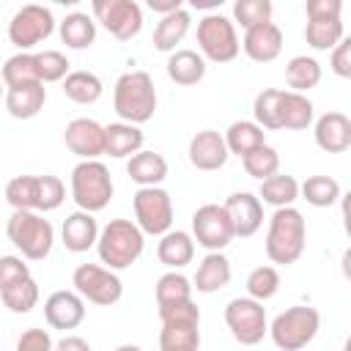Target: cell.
Wrapping results in <instances>:
<instances>
[{
  "mask_svg": "<svg viewBox=\"0 0 351 351\" xmlns=\"http://www.w3.org/2000/svg\"><path fill=\"white\" fill-rule=\"evenodd\" d=\"M222 140L228 145V154H236L244 159L250 151H255L258 145L266 143V132L255 121H233L228 126V132L222 134Z\"/></svg>",
  "mask_w": 351,
  "mask_h": 351,
  "instance_id": "obj_30",
  "label": "cell"
},
{
  "mask_svg": "<svg viewBox=\"0 0 351 351\" xmlns=\"http://www.w3.org/2000/svg\"><path fill=\"white\" fill-rule=\"evenodd\" d=\"M280 291V271L274 266H255L247 277V293L255 302H266Z\"/></svg>",
  "mask_w": 351,
  "mask_h": 351,
  "instance_id": "obj_44",
  "label": "cell"
},
{
  "mask_svg": "<svg viewBox=\"0 0 351 351\" xmlns=\"http://www.w3.org/2000/svg\"><path fill=\"white\" fill-rule=\"evenodd\" d=\"M343 3L340 0H307V19H332L340 16Z\"/></svg>",
  "mask_w": 351,
  "mask_h": 351,
  "instance_id": "obj_50",
  "label": "cell"
},
{
  "mask_svg": "<svg viewBox=\"0 0 351 351\" xmlns=\"http://www.w3.org/2000/svg\"><path fill=\"white\" fill-rule=\"evenodd\" d=\"M5 88H19V85H30L38 82L36 77V63L30 52H16L3 63V74H0Z\"/></svg>",
  "mask_w": 351,
  "mask_h": 351,
  "instance_id": "obj_40",
  "label": "cell"
},
{
  "mask_svg": "<svg viewBox=\"0 0 351 351\" xmlns=\"http://www.w3.org/2000/svg\"><path fill=\"white\" fill-rule=\"evenodd\" d=\"M343 38H346V30H343L340 16H332V19H307L304 41H307L313 49H318V52H332Z\"/></svg>",
  "mask_w": 351,
  "mask_h": 351,
  "instance_id": "obj_33",
  "label": "cell"
},
{
  "mask_svg": "<svg viewBox=\"0 0 351 351\" xmlns=\"http://www.w3.org/2000/svg\"><path fill=\"white\" fill-rule=\"evenodd\" d=\"M192 282H195L192 288H197V293H217V291H222L230 282V261L222 252H208L200 261Z\"/></svg>",
  "mask_w": 351,
  "mask_h": 351,
  "instance_id": "obj_26",
  "label": "cell"
},
{
  "mask_svg": "<svg viewBox=\"0 0 351 351\" xmlns=\"http://www.w3.org/2000/svg\"><path fill=\"white\" fill-rule=\"evenodd\" d=\"M0 299L3 304L11 310V313H30L38 302V285L33 277H25V280H16L5 288H0Z\"/></svg>",
  "mask_w": 351,
  "mask_h": 351,
  "instance_id": "obj_37",
  "label": "cell"
},
{
  "mask_svg": "<svg viewBox=\"0 0 351 351\" xmlns=\"http://www.w3.org/2000/svg\"><path fill=\"white\" fill-rule=\"evenodd\" d=\"M60 239L66 244L69 252H88L90 247H96V239H99V225L93 219V214L88 211H74L63 219V228H60Z\"/></svg>",
  "mask_w": 351,
  "mask_h": 351,
  "instance_id": "obj_21",
  "label": "cell"
},
{
  "mask_svg": "<svg viewBox=\"0 0 351 351\" xmlns=\"http://www.w3.org/2000/svg\"><path fill=\"white\" fill-rule=\"evenodd\" d=\"M47 101V88L41 82H30V85H19V88H5V110L11 118H19V121H30L41 112Z\"/></svg>",
  "mask_w": 351,
  "mask_h": 351,
  "instance_id": "obj_22",
  "label": "cell"
},
{
  "mask_svg": "<svg viewBox=\"0 0 351 351\" xmlns=\"http://www.w3.org/2000/svg\"><path fill=\"white\" fill-rule=\"evenodd\" d=\"M126 173L140 186H159L167 178V162L156 151H137L126 162Z\"/></svg>",
  "mask_w": 351,
  "mask_h": 351,
  "instance_id": "obj_25",
  "label": "cell"
},
{
  "mask_svg": "<svg viewBox=\"0 0 351 351\" xmlns=\"http://www.w3.org/2000/svg\"><path fill=\"white\" fill-rule=\"evenodd\" d=\"M38 176H14L5 184V200L14 211H36Z\"/></svg>",
  "mask_w": 351,
  "mask_h": 351,
  "instance_id": "obj_41",
  "label": "cell"
},
{
  "mask_svg": "<svg viewBox=\"0 0 351 351\" xmlns=\"http://www.w3.org/2000/svg\"><path fill=\"white\" fill-rule=\"evenodd\" d=\"M66 148L77 154L82 162L85 159H99L104 154V126L93 118H74L66 123L63 132Z\"/></svg>",
  "mask_w": 351,
  "mask_h": 351,
  "instance_id": "obj_16",
  "label": "cell"
},
{
  "mask_svg": "<svg viewBox=\"0 0 351 351\" xmlns=\"http://www.w3.org/2000/svg\"><path fill=\"white\" fill-rule=\"evenodd\" d=\"M329 66H332V71H335L337 77H343V80L351 77V38H343V41L332 49Z\"/></svg>",
  "mask_w": 351,
  "mask_h": 351,
  "instance_id": "obj_49",
  "label": "cell"
},
{
  "mask_svg": "<svg viewBox=\"0 0 351 351\" xmlns=\"http://www.w3.org/2000/svg\"><path fill=\"white\" fill-rule=\"evenodd\" d=\"M192 299V282L181 274V271H167L156 280V304H176V302H186Z\"/></svg>",
  "mask_w": 351,
  "mask_h": 351,
  "instance_id": "obj_42",
  "label": "cell"
},
{
  "mask_svg": "<svg viewBox=\"0 0 351 351\" xmlns=\"http://www.w3.org/2000/svg\"><path fill=\"white\" fill-rule=\"evenodd\" d=\"M93 16L118 41H132L143 30V8L134 0H96Z\"/></svg>",
  "mask_w": 351,
  "mask_h": 351,
  "instance_id": "obj_14",
  "label": "cell"
},
{
  "mask_svg": "<svg viewBox=\"0 0 351 351\" xmlns=\"http://www.w3.org/2000/svg\"><path fill=\"white\" fill-rule=\"evenodd\" d=\"M104 85L93 71H69L63 80V93L74 104H93L99 101Z\"/></svg>",
  "mask_w": 351,
  "mask_h": 351,
  "instance_id": "obj_35",
  "label": "cell"
},
{
  "mask_svg": "<svg viewBox=\"0 0 351 351\" xmlns=\"http://www.w3.org/2000/svg\"><path fill=\"white\" fill-rule=\"evenodd\" d=\"M33 63H36V77L38 82H58L66 80L69 74V60L63 52L58 49H44V52H33Z\"/></svg>",
  "mask_w": 351,
  "mask_h": 351,
  "instance_id": "obj_45",
  "label": "cell"
},
{
  "mask_svg": "<svg viewBox=\"0 0 351 351\" xmlns=\"http://www.w3.org/2000/svg\"><path fill=\"white\" fill-rule=\"evenodd\" d=\"M112 176L99 159H85L71 170V197L80 211L96 214L112 200Z\"/></svg>",
  "mask_w": 351,
  "mask_h": 351,
  "instance_id": "obj_6",
  "label": "cell"
},
{
  "mask_svg": "<svg viewBox=\"0 0 351 351\" xmlns=\"http://www.w3.org/2000/svg\"><path fill=\"white\" fill-rule=\"evenodd\" d=\"M71 285L82 299H88L99 307H110L123 296L121 277L112 269L99 266V263H80L71 274Z\"/></svg>",
  "mask_w": 351,
  "mask_h": 351,
  "instance_id": "obj_9",
  "label": "cell"
},
{
  "mask_svg": "<svg viewBox=\"0 0 351 351\" xmlns=\"http://www.w3.org/2000/svg\"><path fill=\"white\" fill-rule=\"evenodd\" d=\"M5 99V85H3V80H0V101Z\"/></svg>",
  "mask_w": 351,
  "mask_h": 351,
  "instance_id": "obj_54",
  "label": "cell"
},
{
  "mask_svg": "<svg viewBox=\"0 0 351 351\" xmlns=\"http://www.w3.org/2000/svg\"><path fill=\"white\" fill-rule=\"evenodd\" d=\"M156 258H159V263H165L173 271L186 266L195 258V239L186 230H167L165 236H159Z\"/></svg>",
  "mask_w": 351,
  "mask_h": 351,
  "instance_id": "obj_24",
  "label": "cell"
},
{
  "mask_svg": "<svg viewBox=\"0 0 351 351\" xmlns=\"http://www.w3.org/2000/svg\"><path fill=\"white\" fill-rule=\"evenodd\" d=\"M258 200L261 203H269L274 208H288L299 200V181L293 176H285V173H277L266 181H261V189H258Z\"/></svg>",
  "mask_w": 351,
  "mask_h": 351,
  "instance_id": "obj_31",
  "label": "cell"
},
{
  "mask_svg": "<svg viewBox=\"0 0 351 351\" xmlns=\"http://www.w3.org/2000/svg\"><path fill=\"white\" fill-rule=\"evenodd\" d=\"M112 107L123 123H145L156 112V88L148 71H126L112 90Z\"/></svg>",
  "mask_w": 351,
  "mask_h": 351,
  "instance_id": "obj_2",
  "label": "cell"
},
{
  "mask_svg": "<svg viewBox=\"0 0 351 351\" xmlns=\"http://www.w3.org/2000/svg\"><path fill=\"white\" fill-rule=\"evenodd\" d=\"M244 55L255 63H271L282 52V30L274 22L258 25L252 30H244V41L239 44Z\"/></svg>",
  "mask_w": 351,
  "mask_h": 351,
  "instance_id": "obj_19",
  "label": "cell"
},
{
  "mask_svg": "<svg viewBox=\"0 0 351 351\" xmlns=\"http://www.w3.org/2000/svg\"><path fill=\"white\" fill-rule=\"evenodd\" d=\"M167 77L176 85H184V88L197 85L206 77V60L195 49H176L167 58Z\"/></svg>",
  "mask_w": 351,
  "mask_h": 351,
  "instance_id": "obj_27",
  "label": "cell"
},
{
  "mask_svg": "<svg viewBox=\"0 0 351 351\" xmlns=\"http://www.w3.org/2000/svg\"><path fill=\"white\" fill-rule=\"evenodd\" d=\"M143 140H145V134L134 123L118 121V123L104 126V154L112 156V159L134 156L137 151H143Z\"/></svg>",
  "mask_w": 351,
  "mask_h": 351,
  "instance_id": "obj_23",
  "label": "cell"
},
{
  "mask_svg": "<svg viewBox=\"0 0 351 351\" xmlns=\"http://www.w3.org/2000/svg\"><path fill=\"white\" fill-rule=\"evenodd\" d=\"M222 208L233 225V236H239V239L255 236L263 225V203L252 192H233L222 203Z\"/></svg>",
  "mask_w": 351,
  "mask_h": 351,
  "instance_id": "obj_15",
  "label": "cell"
},
{
  "mask_svg": "<svg viewBox=\"0 0 351 351\" xmlns=\"http://www.w3.org/2000/svg\"><path fill=\"white\" fill-rule=\"evenodd\" d=\"M307 241V225L299 208H274L266 230V255L271 263L291 266L302 258Z\"/></svg>",
  "mask_w": 351,
  "mask_h": 351,
  "instance_id": "obj_1",
  "label": "cell"
},
{
  "mask_svg": "<svg viewBox=\"0 0 351 351\" xmlns=\"http://www.w3.org/2000/svg\"><path fill=\"white\" fill-rule=\"evenodd\" d=\"M315 118V107L304 93H293V90H282V101H280V129H291V132H302L313 123Z\"/></svg>",
  "mask_w": 351,
  "mask_h": 351,
  "instance_id": "obj_29",
  "label": "cell"
},
{
  "mask_svg": "<svg viewBox=\"0 0 351 351\" xmlns=\"http://www.w3.org/2000/svg\"><path fill=\"white\" fill-rule=\"evenodd\" d=\"M299 195L315 208H329L343 197V189L332 176H310L304 184H299Z\"/></svg>",
  "mask_w": 351,
  "mask_h": 351,
  "instance_id": "obj_36",
  "label": "cell"
},
{
  "mask_svg": "<svg viewBox=\"0 0 351 351\" xmlns=\"http://www.w3.org/2000/svg\"><path fill=\"white\" fill-rule=\"evenodd\" d=\"M197 47L200 58L211 63H230L239 55V36L236 25L222 14H206L197 22Z\"/></svg>",
  "mask_w": 351,
  "mask_h": 351,
  "instance_id": "obj_8",
  "label": "cell"
},
{
  "mask_svg": "<svg viewBox=\"0 0 351 351\" xmlns=\"http://www.w3.org/2000/svg\"><path fill=\"white\" fill-rule=\"evenodd\" d=\"M241 165H244V173L247 176H252V178H258V181H266V178H271V176H277L280 173V154L271 148V145H258L255 151H250L244 159H241Z\"/></svg>",
  "mask_w": 351,
  "mask_h": 351,
  "instance_id": "obj_39",
  "label": "cell"
},
{
  "mask_svg": "<svg viewBox=\"0 0 351 351\" xmlns=\"http://www.w3.org/2000/svg\"><path fill=\"white\" fill-rule=\"evenodd\" d=\"M25 277H30V269L19 255H0V288Z\"/></svg>",
  "mask_w": 351,
  "mask_h": 351,
  "instance_id": "obj_48",
  "label": "cell"
},
{
  "mask_svg": "<svg viewBox=\"0 0 351 351\" xmlns=\"http://www.w3.org/2000/svg\"><path fill=\"white\" fill-rule=\"evenodd\" d=\"M315 145L326 154H343L351 148V121L346 112H324L315 121Z\"/></svg>",
  "mask_w": 351,
  "mask_h": 351,
  "instance_id": "obj_20",
  "label": "cell"
},
{
  "mask_svg": "<svg viewBox=\"0 0 351 351\" xmlns=\"http://www.w3.org/2000/svg\"><path fill=\"white\" fill-rule=\"evenodd\" d=\"M63 197H66V186L58 176H38L36 211H55V208H60Z\"/></svg>",
  "mask_w": 351,
  "mask_h": 351,
  "instance_id": "obj_46",
  "label": "cell"
},
{
  "mask_svg": "<svg viewBox=\"0 0 351 351\" xmlns=\"http://www.w3.org/2000/svg\"><path fill=\"white\" fill-rule=\"evenodd\" d=\"M134 225L148 236H165L173 225V200L162 186H140L132 197Z\"/></svg>",
  "mask_w": 351,
  "mask_h": 351,
  "instance_id": "obj_11",
  "label": "cell"
},
{
  "mask_svg": "<svg viewBox=\"0 0 351 351\" xmlns=\"http://www.w3.org/2000/svg\"><path fill=\"white\" fill-rule=\"evenodd\" d=\"M52 348H55V343H52L49 332L47 329H38V326H30V329H25L19 335L14 351H52Z\"/></svg>",
  "mask_w": 351,
  "mask_h": 351,
  "instance_id": "obj_47",
  "label": "cell"
},
{
  "mask_svg": "<svg viewBox=\"0 0 351 351\" xmlns=\"http://www.w3.org/2000/svg\"><path fill=\"white\" fill-rule=\"evenodd\" d=\"M115 351H143L140 346H132V343H126V346H118Z\"/></svg>",
  "mask_w": 351,
  "mask_h": 351,
  "instance_id": "obj_53",
  "label": "cell"
},
{
  "mask_svg": "<svg viewBox=\"0 0 351 351\" xmlns=\"http://www.w3.org/2000/svg\"><path fill=\"white\" fill-rule=\"evenodd\" d=\"M44 318L52 329H77L85 318V299L77 291H55L44 302Z\"/></svg>",
  "mask_w": 351,
  "mask_h": 351,
  "instance_id": "obj_17",
  "label": "cell"
},
{
  "mask_svg": "<svg viewBox=\"0 0 351 351\" xmlns=\"http://www.w3.org/2000/svg\"><path fill=\"white\" fill-rule=\"evenodd\" d=\"M228 156H230L228 154V145H225L222 134L214 132V129H203V132H197L189 140V162H192V167H197L203 173H211V170L225 167Z\"/></svg>",
  "mask_w": 351,
  "mask_h": 351,
  "instance_id": "obj_18",
  "label": "cell"
},
{
  "mask_svg": "<svg viewBox=\"0 0 351 351\" xmlns=\"http://www.w3.org/2000/svg\"><path fill=\"white\" fill-rule=\"evenodd\" d=\"M192 239L208 252H222L236 239L233 225L219 203H206L192 214Z\"/></svg>",
  "mask_w": 351,
  "mask_h": 351,
  "instance_id": "obj_13",
  "label": "cell"
},
{
  "mask_svg": "<svg viewBox=\"0 0 351 351\" xmlns=\"http://www.w3.org/2000/svg\"><path fill=\"white\" fill-rule=\"evenodd\" d=\"M230 22H239L244 30L271 22V0H236Z\"/></svg>",
  "mask_w": 351,
  "mask_h": 351,
  "instance_id": "obj_43",
  "label": "cell"
},
{
  "mask_svg": "<svg viewBox=\"0 0 351 351\" xmlns=\"http://www.w3.org/2000/svg\"><path fill=\"white\" fill-rule=\"evenodd\" d=\"M189 25H192V16L186 8H178V11L162 16L156 22V30H154V49L176 52V44L184 41V36L189 33Z\"/></svg>",
  "mask_w": 351,
  "mask_h": 351,
  "instance_id": "obj_28",
  "label": "cell"
},
{
  "mask_svg": "<svg viewBox=\"0 0 351 351\" xmlns=\"http://www.w3.org/2000/svg\"><path fill=\"white\" fill-rule=\"evenodd\" d=\"M280 101H282V90L280 88H263L255 101H252V115H255V123L261 129H280Z\"/></svg>",
  "mask_w": 351,
  "mask_h": 351,
  "instance_id": "obj_38",
  "label": "cell"
},
{
  "mask_svg": "<svg viewBox=\"0 0 351 351\" xmlns=\"http://www.w3.org/2000/svg\"><path fill=\"white\" fill-rule=\"evenodd\" d=\"M52 351H93V348L88 346V340H82V337H77V335H66L63 340L55 343Z\"/></svg>",
  "mask_w": 351,
  "mask_h": 351,
  "instance_id": "obj_51",
  "label": "cell"
},
{
  "mask_svg": "<svg viewBox=\"0 0 351 351\" xmlns=\"http://www.w3.org/2000/svg\"><path fill=\"white\" fill-rule=\"evenodd\" d=\"M55 30V16L47 5H38V3H27L22 5L11 22H8V41L14 47H19V52H27L30 47L47 41Z\"/></svg>",
  "mask_w": 351,
  "mask_h": 351,
  "instance_id": "obj_12",
  "label": "cell"
},
{
  "mask_svg": "<svg viewBox=\"0 0 351 351\" xmlns=\"http://www.w3.org/2000/svg\"><path fill=\"white\" fill-rule=\"evenodd\" d=\"M5 233L27 261H44L55 244V228L38 211H14L5 222Z\"/></svg>",
  "mask_w": 351,
  "mask_h": 351,
  "instance_id": "obj_5",
  "label": "cell"
},
{
  "mask_svg": "<svg viewBox=\"0 0 351 351\" xmlns=\"http://www.w3.org/2000/svg\"><path fill=\"white\" fill-rule=\"evenodd\" d=\"M99 258L107 269H129L145 250V233L132 219H110L96 239Z\"/></svg>",
  "mask_w": 351,
  "mask_h": 351,
  "instance_id": "obj_3",
  "label": "cell"
},
{
  "mask_svg": "<svg viewBox=\"0 0 351 351\" xmlns=\"http://www.w3.org/2000/svg\"><path fill=\"white\" fill-rule=\"evenodd\" d=\"M145 5H148L151 11H156V14H162V16H167V14L178 11V8H184L181 0H148Z\"/></svg>",
  "mask_w": 351,
  "mask_h": 351,
  "instance_id": "obj_52",
  "label": "cell"
},
{
  "mask_svg": "<svg viewBox=\"0 0 351 351\" xmlns=\"http://www.w3.org/2000/svg\"><path fill=\"white\" fill-rule=\"evenodd\" d=\"M162 332L159 351H197L200 348V307L186 299L159 307Z\"/></svg>",
  "mask_w": 351,
  "mask_h": 351,
  "instance_id": "obj_4",
  "label": "cell"
},
{
  "mask_svg": "<svg viewBox=\"0 0 351 351\" xmlns=\"http://www.w3.org/2000/svg\"><path fill=\"white\" fill-rule=\"evenodd\" d=\"M318 329H321L318 310L310 304H293L271 321L269 335L280 351H302L307 343H313Z\"/></svg>",
  "mask_w": 351,
  "mask_h": 351,
  "instance_id": "obj_7",
  "label": "cell"
},
{
  "mask_svg": "<svg viewBox=\"0 0 351 351\" xmlns=\"http://www.w3.org/2000/svg\"><path fill=\"white\" fill-rule=\"evenodd\" d=\"M58 33H60V41L69 49H85L96 41V22H93V16H88L82 11H74V14H66Z\"/></svg>",
  "mask_w": 351,
  "mask_h": 351,
  "instance_id": "obj_32",
  "label": "cell"
},
{
  "mask_svg": "<svg viewBox=\"0 0 351 351\" xmlns=\"http://www.w3.org/2000/svg\"><path fill=\"white\" fill-rule=\"evenodd\" d=\"M225 324H228L230 335L236 337V343H241V346H258L269 335L266 310L261 302H255L250 296H239V299L228 302Z\"/></svg>",
  "mask_w": 351,
  "mask_h": 351,
  "instance_id": "obj_10",
  "label": "cell"
},
{
  "mask_svg": "<svg viewBox=\"0 0 351 351\" xmlns=\"http://www.w3.org/2000/svg\"><path fill=\"white\" fill-rule=\"evenodd\" d=\"M285 82L293 93H304L321 82V63L310 55H296L285 63Z\"/></svg>",
  "mask_w": 351,
  "mask_h": 351,
  "instance_id": "obj_34",
  "label": "cell"
}]
</instances>
